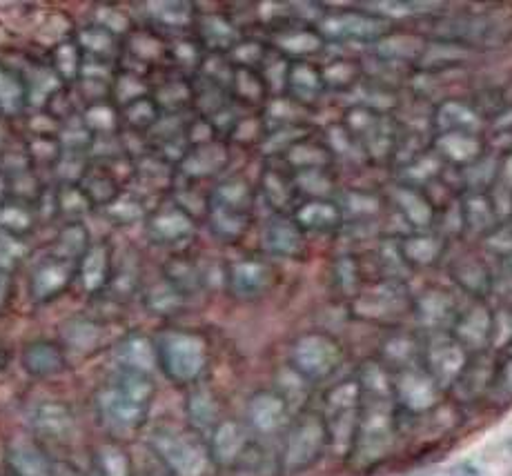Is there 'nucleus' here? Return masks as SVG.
<instances>
[{"label":"nucleus","instance_id":"obj_1","mask_svg":"<svg viewBox=\"0 0 512 476\" xmlns=\"http://www.w3.org/2000/svg\"><path fill=\"white\" fill-rule=\"evenodd\" d=\"M156 396L150 374L118 370L96 394L98 419L114 434H134L147 423Z\"/></svg>","mask_w":512,"mask_h":476},{"label":"nucleus","instance_id":"obj_2","mask_svg":"<svg viewBox=\"0 0 512 476\" xmlns=\"http://www.w3.org/2000/svg\"><path fill=\"white\" fill-rule=\"evenodd\" d=\"M156 341L161 372L176 385L199 383L210 361V347L205 336L192 330H165Z\"/></svg>","mask_w":512,"mask_h":476},{"label":"nucleus","instance_id":"obj_3","mask_svg":"<svg viewBox=\"0 0 512 476\" xmlns=\"http://www.w3.org/2000/svg\"><path fill=\"white\" fill-rule=\"evenodd\" d=\"M147 445L161 456L174 476H205L212 465L208 443L194 432L156 430Z\"/></svg>","mask_w":512,"mask_h":476},{"label":"nucleus","instance_id":"obj_4","mask_svg":"<svg viewBox=\"0 0 512 476\" xmlns=\"http://www.w3.org/2000/svg\"><path fill=\"white\" fill-rule=\"evenodd\" d=\"M328 443V428L319 416H305L294 430L288 434L285 441L281 468L288 474H297L319 459L323 448Z\"/></svg>","mask_w":512,"mask_h":476},{"label":"nucleus","instance_id":"obj_5","mask_svg":"<svg viewBox=\"0 0 512 476\" xmlns=\"http://www.w3.org/2000/svg\"><path fill=\"white\" fill-rule=\"evenodd\" d=\"M196 234V218L181 210L172 198L150 207L145 218V236L156 247H181Z\"/></svg>","mask_w":512,"mask_h":476},{"label":"nucleus","instance_id":"obj_6","mask_svg":"<svg viewBox=\"0 0 512 476\" xmlns=\"http://www.w3.org/2000/svg\"><path fill=\"white\" fill-rule=\"evenodd\" d=\"M165 61H170V41L156 32L152 27H134L130 34L123 38V54H121V63H132L127 67H118V69H127V72H136L147 76L152 67L163 65Z\"/></svg>","mask_w":512,"mask_h":476},{"label":"nucleus","instance_id":"obj_7","mask_svg":"<svg viewBox=\"0 0 512 476\" xmlns=\"http://www.w3.org/2000/svg\"><path fill=\"white\" fill-rule=\"evenodd\" d=\"M76 283V263L63 261L49 254L47 259L36 263L29 276V299L34 305H49L70 290Z\"/></svg>","mask_w":512,"mask_h":476},{"label":"nucleus","instance_id":"obj_8","mask_svg":"<svg viewBox=\"0 0 512 476\" xmlns=\"http://www.w3.org/2000/svg\"><path fill=\"white\" fill-rule=\"evenodd\" d=\"M341 359L339 345L323 334H310L294 345L292 363L305 379H323L328 376Z\"/></svg>","mask_w":512,"mask_h":476},{"label":"nucleus","instance_id":"obj_9","mask_svg":"<svg viewBox=\"0 0 512 476\" xmlns=\"http://www.w3.org/2000/svg\"><path fill=\"white\" fill-rule=\"evenodd\" d=\"M230 165V150L228 143L219 138V141L196 145L187 150L183 161L176 165V178H183V183H201L210 181L228 170Z\"/></svg>","mask_w":512,"mask_h":476},{"label":"nucleus","instance_id":"obj_10","mask_svg":"<svg viewBox=\"0 0 512 476\" xmlns=\"http://www.w3.org/2000/svg\"><path fill=\"white\" fill-rule=\"evenodd\" d=\"M29 425H32L36 439L67 443L76 432V416L67 403L49 399L34 405L29 414Z\"/></svg>","mask_w":512,"mask_h":476},{"label":"nucleus","instance_id":"obj_11","mask_svg":"<svg viewBox=\"0 0 512 476\" xmlns=\"http://www.w3.org/2000/svg\"><path fill=\"white\" fill-rule=\"evenodd\" d=\"M5 463L12 476H56V463L36 439L16 436L7 443Z\"/></svg>","mask_w":512,"mask_h":476},{"label":"nucleus","instance_id":"obj_12","mask_svg":"<svg viewBox=\"0 0 512 476\" xmlns=\"http://www.w3.org/2000/svg\"><path fill=\"white\" fill-rule=\"evenodd\" d=\"M270 279H272L270 267L254 259L232 261L225 265V272H223L225 290L239 301L259 299V296L268 290Z\"/></svg>","mask_w":512,"mask_h":476},{"label":"nucleus","instance_id":"obj_13","mask_svg":"<svg viewBox=\"0 0 512 476\" xmlns=\"http://www.w3.org/2000/svg\"><path fill=\"white\" fill-rule=\"evenodd\" d=\"M114 272V250L107 241H94L76 265V283L90 296L105 294Z\"/></svg>","mask_w":512,"mask_h":476},{"label":"nucleus","instance_id":"obj_14","mask_svg":"<svg viewBox=\"0 0 512 476\" xmlns=\"http://www.w3.org/2000/svg\"><path fill=\"white\" fill-rule=\"evenodd\" d=\"M194 38L203 47L205 54H225L228 56L236 43L241 41L239 27H236L228 14L223 12H201L194 23Z\"/></svg>","mask_w":512,"mask_h":476},{"label":"nucleus","instance_id":"obj_15","mask_svg":"<svg viewBox=\"0 0 512 476\" xmlns=\"http://www.w3.org/2000/svg\"><path fill=\"white\" fill-rule=\"evenodd\" d=\"M248 428L234 419H221L208 436L210 459L219 468H232L248 452Z\"/></svg>","mask_w":512,"mask_h":476},{"label":"nucleus","instance_id":"obj_16","mask_svg":"<svg viewBox=\"0 0 512 476\" xmlns=\"http://www.w3.org/2000/svg\"><path fill=\"white\" fill-rule=\"evenodd\" d=\"M143 7L147 27L156 29V32H161L163 36H179L185 32H194L199 9L192 3H183V0H159V3H145Z\"/></svg>","mask_w":512,"mask_h":476},{"label":"nucleus","instance_id":"obj_17","mask_svg":"<svg viewBox=\"0 0 512 476\" xmlns=\"http://www.w3.org/2000/svg\"><path fill=\"white\" fill-rule=\"evenodd\" d=\"M21 365L32 379H52L67 368L65 347L52 339L29 341L21 352Z\"/></svg>","mask_w":512,"mask_h":476},{"label":"nucleus","instance_id":"obj_18","mask_svg":"<svg viewBox=\"0 0 512 476\" xmlns=\"http://www.w3.org/2000/svg\"><path fill=\"white\" fill-rule=\"evenodd\" d=\"M285 419H288V403L277 392H256L250 396L248 405H245V421L248 428L256 434H274L283 428Z\"/></svg>","mask_w":512,"mask_h":476},{"label":"nucleus","instance_id":"obj_19","mask_svg":"<svg viewBox=\"0 0 512 476\" xmlns=\"http://www.w3.org/2000/svg\"><path fill=\"white\" fill-rule=\"evenodd\" d=\"M114 359L118 363V370L127 372H141L150 374L154 368H159V356H156V341L152 336L134 332L127 334L125 339L116 345Z\"/></svg>","mask_w":512,"mask_h":476},{"label":"nucleus","instance_id":"obj_20","mask_svg":"<svg viewBox=\"0 0 512 476\" xmlns=\"http://www.w3.org/2000/svg\"><path fill=\"white\" fill-rule=\"evenodd\" d=\"M74 41L83 49L87 61L118 65L123 54V38L107 32L101 25L87 23L74 32Z\"/></svg>","mask_w":512,"mask_h":476},{"label":"nucleus","instance_id":"obj_21","mask_svg":"<svg viewBox=\"0 0 512 476\" xmlns=\"http://www.w3.org/2000/svg\"><path fill=\"white\" fill-rule=\"evenodd\" d=\"M152 96L163 116H181L194 105V81L187 76H167L163 83L152 85Z\"/></svg>","mask_w":512,"mask_h":476},{"label":"nucleus","instance_id":"obj_22","mask_svg":"<svg viewBox=\"0 0 512 476\" xmlns=\"http://www.w3.org/2000/svg\"><path fill=\"white\" fill-rule=\"evenodd\" d=\"M38 214L34 203L25 201V198H9L0 205V234L25 238L36 230Z\"/></svg>","mask_w":512,"mask_h":476},{"label":"nucleus","instance_id":"obj_23","mask_svg":"<svg viewBox=\"0 0 512 476\" xmlns=\"http://www.w3.org/2000/svg\"><path fill=\"white\" fill-rule=\"evenodd\" d=\"M49 67L54 69V74L61 78V83L67 85H76L83 76V67H85V54L83 49L78 47V43L72 38H65V41L56 43L49 52L47 58Z\"/></svg>","mask_w":512,"mask_h":476},{"label":"nucleus","instance_id":"obj_24","mask_svg":"<svg viewBox=\"0 0 512 476\" xmlns=\"http://www.w3.org/2000/svg\"><path fill=\"white\" fill-rule=\"evenodd\" d=\"M92 234L87 230V225L83 221H70L65 223L58 234L54 236V243H52V252L58 256V259L63 261H70L76 263L83 259L85 252L92 247Z\"/></svg>","mask_w":512,"mask_h":476},{"label":"nucleus","instance_id":"obj_25","mask_svg":"<svg viewBox=\"0 0 512 476\" xmlns=\"http://www.w3.org/2000/svg\"><path fill=\"white\" fill-rule=\"evenodd\" d=\"M187 421H190L194 434H208L219 425V403L208 388H194L187 394Z\"/></svg>","mask_w":512,"mask_h":476},{"label":"nucleus","instance_id":"obj_26","mask_svg":"<svg viewBox=\"0 0 512 476\" xmlns=\"http://www.w3.org/2000/svg\"><path fill=\"white\" fill-rule=\"evenodd\" d=\"M205 223H208L212 236L219 238L221 243H239L250 227V214L208 205Z\"/></svg>","mask_w":512,"mask_h":476},{"label":"nucleus","instance_id":"obj_27","mask_svg":"<svg viewBox=\"0 0 512 476\" xmlns=\"http://www.w3.org/2000/svg\"><path fill=\"white\" fill-rule=\"evenodd\" d=\"M61 336H63L61 345L65 350L70 347V350L78 354H87L96 350L98 343H101L103 325L94 319H87V316H74V319L63 323Z\"/></svg>","mask_w":512,"mask_h":476},{"label":"nucleus","instance_id":"obj_28","mask_svg":"<svg viewBox=\"0 0 512 476\" xmlns=\"http://www.w3.org/2000/svg\"><path fill=\"white\" fill-rule=\"evenodd\" d=\"M81 118L87 130L94 138H107V136H118L123 132L121 125V109H118L110 98L105 101H96L85 105L81 112Z\"/></svg>","mask_w":512,"mask_h":476},{"label":"nucleus","instance_id":"obj_29","mask_svg":"<svg viewBox=\"0 0 512 476\" xmlns=\"http://www.w3.org/2000/svg\"><path fill=\"white\" fill-rule=\"evenodd\" d=\"M185 301H187V296H183L170 281L163 279V276L159 281L150 283L143 290L145 310L154 316L179 314L185 307Z\"/></svg>","mask_w":512,"mask_h":476},{"label":"nucleus","instance_id":"obj_30","mask_svg":"<svg viewBox=\"0 0 512 476\" xmlns=\"http://www.w3.org/2000/svg\"><path fill=\"white\" fill-rule=\"evenodd\" d=\"M81 187H83L85 196L90 198L92 207H101V210L110 205L114 198H118L125 192L123 185L118 183L103 165H96V163H92L90 172L85 174V178L81 181Z\"/></svg>","mask_w":512,"mask_h":476},{"label":"nucleus","instance_id":"obj_31","mask_svg":"<svg viewBox=\"0 0 512 476\" xmlns=\"http://www.w3.org/2000/svg\"><path fill=\"white\" fill-rule=\"evenodd\" d=\"M161 118H163V112L161 107L156 105L152 94L143 96L139 101H134L121 109V125L127 132L150 136L154 127L161 123Z\"/></svg>","mask_w":512,"mask_h":476},{"label":"nucleus","instance_id":"obj_32","mask_svg":"<svg viewBox=\"0 0 512 476\" xmlns=\"http://www.w3.org/2000/svg\"><path fill=\"white\" fill-rule=\"evenodd\" d=\"M208 205L228 207V210L250 214L252 187L241 178H223L208 192Z\"/></svg>","mask_w":512,"mask_h":476},{"label":"nucleus","instance_id":"obj_33","mask_svg":"<svg viewBox=\"0 0 512 476\" xmlns=\"http://www.w3.org/2000/svg\"><path fill=\"white\" fill-rule=\"evenodd\" d=\"M23 78H25L29 105H32V107H43L45 109L49 105V101H52V98L65 87L61 83V78L54 74V69L49 67V63L34 65L32 74L23 76Z\"/></svg>","mask_w":512,"mask_h":476},{"label":"nucleus","instance_id":"obj_34","mask_svg":"<svg viewBox=\"0 0 512 476\" xmlns=\"http://www.w3.org/2000/svg\"><path fill=\"white\" fill-rule=\"evenodd\" d=\"M29 107L25 78L12 69L0 67V116H21Z\"/></svg>","mask_w":512,"mask_h":476},{"label":"nucleus","instance_id":"obj_35","mask_svg":"<svg viewBox=\"0 0 512 476\" xmlns=\"http://www.w3.org/2000/svg\"><path fill=\"white\" fill-rule=\"evenodd\" d=\"M163 279L170 281L183 296H194L205 287L203 267L192 259H174L165 265Z\"/></svg>","mask_w":512,"mask_h":476},{"label":"nucleus","instance_id":"obj_36","mask_svg":"<svg viewBox=\"0 0 512 476\" xmlns=\"http://www.w3.org/2000/svg\"><path fill=\"white\" fill-rule=\"evenodd\" d=\"M150 94H152V85H150V81H147V76L116 67L114 81L110 87V101L118 109H123L130 103L139 101V98L150 96Z\"/></svg>","mask_w":512,"mask_h":476},{"label":"nucleus","instance_id":"obj_37","mask_svg":"<svg viewBox=\"0 0 512 476\" xmlns=\"http://www.w3.org/2000/svg\"><path fill=\"white\" fill-rule=\"evenodd\" d=\"M103 214L107 221H112L118 227H132L136 223H145L150 207L134 192H123L110 205L103 207Z\"/></svg>","mask_w":512,"mask_h":476},{"label":"nucleus","instance_id":"obj_38","mask_svg":"<svg viewBox=\"0 0 512 476\" xmlns=\"http://www.w3.org/2000/svg\"><path fill=\"white\" fill-rule=\"evenodd\" d=\"M92 463L96 476H132V456L116 443H105L96 448Z\"/></svg>","mask_w":512,"mask_h":476},{"label":"nucleus","instance_id":"obj_39","mask_svg":"<svg viewBox=\"0 0 512 476\" xmlns=\"http://www.w3.org/2000/svg\"><path fill=\"white\" fill-rule=\"evenodd\" d=\"M56 201H58V216H61L65 223L81 221L87 212L94 210L90 198L85 196L81 185H58L56 183Z\"/></svg>","mask_w":512,"mask_h":476},{"label":"nucleus","instance_id":"obj_40","mask_svg":"<svg viewBox=\"0 0 512 476\" xmlns=\"http://www.w3.org/2000/svg\"><path fill=\"white\" fill-rule=\"evenodd\" d=\"M232 101L241 103H256L265 96V78L256 69L234 67V76L230 83Z\"/></svg>","mask_w":512,"mask_h":476},{"label":"nucleus","instance_id":"obj_41","mask_svg":"<svg viewBox=\"0 0 512 476\" xmlns=\"http://www.w3.org/2000/svg\"><path fill=\"white\" fill-rule=\"evenodd\" d=\"M141 285V272L136 261L125 259L123 263L114 261V272H112V281L107 285L105 294L114 296V299H132V296L139 292Z\"/></svg>","mask_w":512,"mask_h":476},{"label":"nucleus","instance_id":"obj_42","mask_svg":"<svg viewBox=\"0 0 512 476\" xmlns=\"http://www.w3.org/2000/svg\"><path fill=\"white\" fill-rule=\"evenodd\" d=\"M263 247L272 254H292L299 247L297 227L288 221H270L263 230Z\"/></svg>","mask_w":512,"mask_h":476},{"label":"nucleus","instance_id":"obj_43","mask_svg":"<svg viewBox=\"0 0 512 476\" xmlns=\"http://www.w3.org/2000/svg\"><path fill=\"white\" fill-rule=\"evenodd\" d=\"M63 154V147L58 143V136H29L27 141V161L32 167H52Z\"/></svg>","mask_w":512,"mask_h":476},{"label":"nucleus","instance_id":"obj_44","mask_svg":"<svg viewBox=\"0 0 512 476\" xmlns=\"http://www.w3.org/2000/svg\"><path fill=\"white\" fill-rule=\"evenodd\" d=\"M196 76L205 78V81H210L214 85L230 89L232 76H234V65L230 63V58L225 54H205L199 69H196Z\"/></svg>","mask_w":512,"mask_h":476},{"label":"nucleus","instance_id":"obj_45","mask_svg":"<svg viewBox=\"0 0 512 476\" xmlns=\"http://www.w3.org/2000/svg\"><path fill=\"white\" fill-rule=\"evenodd\" d=\"M92 23L101 25L103 29H107V32H112L118 38H125L134 29L130 16H127L123 9L112 7V5L96 7L92 14Z\"/></svg>","mask_w":512,"mask_h":476},{"label":"nucleus","instance_id":"obj_46","mask_svg":"<svg viewBox=\"0 0 512 476\" xmlns=\"http://www.w3.org/2000/svg\"><path fill=\"white\" fill-rule=\"evenodd\" d=\"M203 47L196 43V38H183L176 36L170 41V61L179 67H192L194 72L199 69L203 61Z\"/></svg>","mask_w":512,"mask_h":476},{"label":"nucleus","instance_id":"obj_47","mask_svg":"<svg viewBox=\"0 0 512 476\" xmlns=\"http://www.w3.org/2000/svg\"><path fill=\"white\" fill-rule=\"evenodd\" d=\"M27 254H29V247L25 245L23 238L0 234V270L12 272Z\"/></svg>","mask_w":512,"mask_h":476},{"label":"nucleus","instance_id":"obj_48","mask_svg":"<svg viewBox=\"0 0 512 476\" xmlns=\"http://www.w3.org/2000/svg\"><path fill=\"white\" fill-rule=\"evenodd\" d=\"M263 56H265L263 47H261V43H256V41H239L232 52L228 54L230 63L234 67H245V69H254L256 65L263 61Z\"/></svg>","mask_w":512,"mask_h":476},{"label":"nucleus","instance_id":"obj_49","mask_svg":"<svg viewBox=\"0 0 512 476\" xmlns=\"http://www.w3.org/2000/svg\"><path fill=\"white\" fill-rule=\"evenodd\" d=\"M132 476H174V474L161 461V456L147 445L139 459H132Z\"/></svg>","mask_w":512,"mask_h":476},{"label":"nucleus","instance_id":"obj_50","mask_svg":"<svg viewBox=\"0 0 512 476\" xmlns=\"http://www.w3.org/2000/svg\"><path fill=\"white\" fill-rule=\"evenodd\" d=\"M299 221L308 227H328L337 221V212L328 203H310L301 210Z\"/></svg>","mask_w":512,"mask_h":476},{"label":"nucleus","instance_id":"obj_51","mask_svg":"<svg viewBox=\"0 0 512 476\" xmlns=\"http://www.w3.org/2000/svg\"><path fill=\"white\" fill-rule=\"evenodd\" d=\"M288 81L292 83L294 92H297L299 96H312V94H317L319 87H321L317 72H312L310 67L294 69V72L288 76Z\"/></svg>","mask_w":512,"mask_h":476},{"label":"nucleus","instance_id":"obj_52","mask_svg":"<svg viewBox=\"0 0 512 476\" xmlns=\"http://www.w3.org/2000/svg\"><path fill=\"white\" fill-rule=\"evenodd\" d=\"M14 299V276L12 272L0 270V316H3Z\"/></svg>","mask_w":512,"mask_h":476},{"label":"nucleus","instance_id":"obj_53","mask_svg":"<svg viewBox=\"0 0 512 476\" xmlns=\"http://www.w3.org/2000/svg\"><path fill=\"white\" fill-rule=\"evenodd\" d=\"M9 196H12V176L0 170V205L9 201Z\"/></svg>","mask_w":512,"mask_h":476},{"label":"nucleus","instance_id":"obj_54","mask_svg":"<svg viewBox=\"0 0 512 476\" xmlns=\"http://www.w3.org/2000/svg\"><path fill=\"white\" fill-rule=\"evenodd\" d=\"M56 476H83L78 470H74L72 465H58L56 463Z\"/></svg>","mask_w":512,"mask_h":476},{"label":"nucleus","instance_id":"obj_55","mask_svg":"<svg viewBox=\"0 0 512 476\" xmlns=\"http://www.w3.org/2000/svg\"><path fill=\"white\" fill-rule=\"evenodd\" d=\"M0 368H3V361H0Z\"/></svg>","mask_w":512,"mask_h":476}]
</instances>
